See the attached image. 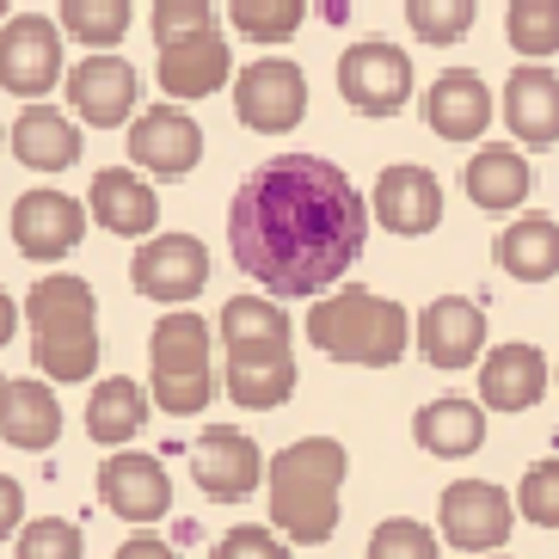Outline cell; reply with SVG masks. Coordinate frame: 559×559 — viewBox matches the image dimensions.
I'll return each instance as SVG.
<instances>
[{
	"label": "cell",
	"instance_id": "12",
	"mask_svg": "<svg viewBox=\"0 0 559 559\" xmlns=\"http://www.w3.org/2000/svg\"><path fill=\"white\" fill-rule=\"evenodd\" d=\"M191 474H198L203 498L240 504V498H252V486L264 479V455H259V443H252L247 430L210 425L198 437V449H191Z\"/></svg>",
	"mask_w": 559,
	"mask_h": 559
},
{
	"label": "cell",
	"instance_id": "22",
	"mask_svg": "<svg viewBox=\"0 0 559 559\" xmlns=\"http://www.w3.org/2000/svg\"><path fill=\"white\" fill-rule=\"evenodd\" d=\"M547 394V357L535 345H498L479 362V400L492 412H528Z\"/></svg>",
	"mask_w": 559,
	"mask_h": 559
},
{
	"label": "cell",
	"instance_id": "16",
	"mask_svg": "<svg viewBox=\"0 0 559 559\" xmlns=\"http://www.w3.org/2000/svg\"><path fill=\"white\" fill-rule=\"evenodd\" d=\"M99 498H105L111 516H123V523H154V516L173 510V479H166V467L154 455L123 449V455H111L99 467Z\"/></svg>",
	"mask_w": 559,
	"mask_h": 559
},
{
	"label": "cell",
	"instance_id": "30",
	"mask_svg": "<svg viewBox=\"0 0 559 559\" xmlns=\"http://www.w3.org/2000/svg\"><path fill=\"white\" fill-rule=\"evenodd\" d=\"M504 37H510V50L528 56V62L554 56L559 50V0H510Z\"/></svg>",
	"mask_w": 559,
	"mask_h": 559
},
{
	"label": "cell",
	"instance_id": "9",
	"mask_svg": "<svg viewBox=\"0 0 559 559\" xmlns=\"http://www.w3.org/2000/svg\"><path fill=\"white\" fill-rule=\"evenodd\" d=\"M234 111H240V123L259 130V135L296 130L301 111H308V74H301L296 62H283V56L252 62L247 74H234Z\"/></svg>",
	"mask_w": 559,
	"mask_h": 559
},
{
	"label": "cell",
	"instance_id": "11",
	"mask_svg": "<svg viewBox=\"0 0 559 559\" xmlns=\"http://www.w3.org/2000/svg\"><path fill=\"white\" fill-rule=\"evenodd\" d=\"M56 81H62V32L50 19L25 13L0 25V86L19 99H44Z\"/></svg>",
	"mask_w": 559,
	"mask_h": 559
},
{
	"label": "cell",
	"instance_id": "39",
	"mask_svg": "<svg viewBox=\"0 0 559 559\" xmlns=\"http://www.w3.org/2000/svg\"><path fill=\"white\" fill-rule=\"evenodd\" d=\"M19 516H25V498H19V486H13V479L0 474V542H7V535L19 528Z\"/></svg>",
	"mask_w": 559,
	"mask_h": 559
},
{
	"label": "cell",
	"instance_id": "8",
	"mask_svg": "<svg viewBox=\"0 0 559 559\" xmlns=\"http://www.w3.org/2000/svg\"><path fill=\"white\" fill-rule=\"evenodd\" d=\"M338 93H345L350 111L362 117H394L412 99V62L400 44H381V37H362L338 56Z\"/></svg>",
	"mask_w": 559,
	"mask_h": 559
},
{
	"label": "cell",
	"instance_id": "42",
	"mask_svg": "<svg viewBox=\"0 0 559 559\" xmlns=\"http://www.w3.org/2000/svg\"><path fill=\"white\" fill-rule=\"evenodd\" d=\"M7 7H13V0H0V13H7Z\"/></svg>",
	"mask_w": 559,
	"mask_h": 559
},
{
	"label": "cell",
	"instance_id": "17",
	"mask_svg": "<svg viewBox=\"0 0 559 559\" xmlns=\"http://www.w3.org/2000/svg\"><path fill=\"white\" fill-rule=\"evenodd\" d=\"M228 74H234V50L215 25L179 37V44H160V86L173 99H210V93H222Z\"/></svg>",
	"mask_w": 559,
	"mask_h": 559
},
{
	"label": "cell",
	"instance_id": "36",
	"mask_svg": "<svg viewBox=\"0 0 559 559\" xmlns=\"http://www.w3.org/2000/svg\"><path fill=\"white\" fill-rule=\"evenodd\" d=\"M81 528L62 523V516H37V523L19 528V559H81Z\"/></svg>",
	"mask_w": 559,
	"mask_h": 559
},
{
	"label": "cell",
	"instance_id": "14",
	"mask_svg": "<svg viewBox=\"0 0 559 559\" xmlns=\"http://www.w3.org/2000/svg\"><path fill=\"white\" fill-rule=\"evenodd\" d=\"M130 160L154 179H185L191 166L203 160V130L179 105H154L130 123Z\"/></svg>",
	"mask_w": 559,
	"mask_h": 559
},
{
	"label": "cell",
	"instance_id": "24",
	"mask_svg": "<svg viewBox=\"0 0 559 559\" xmlns=\"http://www.w3.org/2000/svg\"><path fill=\"white\" fill-rule=\"evenodd\" d=\"M93 222H105L111 234H154L160 222V203H154V185L123 173V166H105L99 179H93V198H86Z\"/></svg>",
	"mask_w": 559,
	"mask_h": 559
},
{
	"label": "cell",
	"instance_id": "32",
	"mask_svg": "<svg viewBox=\"0 0 559 559\" xmlns=\"http://www.w3.org/2000/svg\"><path fill=\"white\" fill-rule=\"evenodd\" d=\"M234 25L252 37V44H283V37L301 32L308 19V0H228Z\"/></svg>",
	"mask_w": 559,
	"mask_h": 559
},
{
	"label": "cell",
	"instance_id": "37",
	"mask_svg": "<svg viewBox=\"0 0 559 559\" xmlns=\"http://www.w3.org/2000/svg\"><path fill=\"white\" fill-rule=\"evenodd\" d=\"M203 25H215L210 0H154V44H179Z\"/></svg>",
	"mask_w": 559,
	"mask_h": 559
},
{
	"label": "cell",
	"instance_id": "38",
	"mask_svg": "<svg viewBox=\"0 0 559 559\" xmlns=\"http://www.w3.org/2000/svg\"><path fill=\"white\" fill-rule=\"evenodd\" d=\"M210 559H289V547L271 535V528H228L222 542H215V554Z\"/></svg>",
	"mask_w": 559,
	"mask_h": 559
},
{
	"label": "cell",
	"instance_id": "2",
	"mask_svg": "<svg viewBox=\"0 0 559 559\" xmlns=\"http://www.w3.org/2000/svg\"><path fill=\"white\" fill-rule=\"evenodd\" d=\"M222 350H228V400L247 412H271L296 394L289 357V313L264 296H234L222 308Z\"/></svg>",
	"mask_w": 559,
	"mask_h": 559
},
{
	"label": "cell",
	"instance_id": "23",
	"mask_svg": "<svg viewBox=\"0 0 559 559\" xmlns=\"http://www.w3.org/2000/svg\"><path fill=\"white\" fill-rule=\"evenodd\" d=\"M62 437V406L44 381H0V443L50 449Z\"/></svg>",
	"mask_w": 559,
	"mask_h": 559
},
{
	"label": "cell",
	"instance_id": "41",
	"mask_svg": "<svg viewBox=\"0 0 559 559\" xmlns=\"http://www.w3.org/2000/svg\"><path fill=\"white\" fill-rule=\"evenodd\" d=\"M13 332H19V308H13V296L0 289V345H13Z\"/></svg>",
	"mask_w": 559,
	"mask_h": 559
},
{
	"label": "cell",
	"instance_id": "15",
	"mask_svg": "<svg viewBox=\"0 0 559 559\" xmlns=\"http://www.w3.org/2000/svg\"><path fill=\"white\" fill-rule=\"evenodd\" d=\"M369 210H376V222L388 234L418 240V234H430L437 222H443V185H437L430 166H388V173L376 179Z\"/></svg>",
	"mask_w": 559,
	"mask_h": 559
},
{
	"label": "cell",
	"instance_id": "35",
	"mask_svg": "<svg viewBox=\"0 0 559 559\" xmlns=\"http://www.w3.org/2000/svg\"><path fill=\"white\" fill-rule=\"evenodd\" d=\"M369 559H437V535L412 516H388L369 535Z\"/></svg>",
	"mask_w": 559,
	"mask_h": 559
},
{
	"label": "cell",
	"instance_id": "25",
	"mask_svg": "<svg viewBox=\"0 0 559 559\" xmlns=\"http://www.w3.org/2000/svg\"><path fill=\"white\" fill-rule=\"evenodd\" d=\"M498 271H510L516 283H547L559 271V222L542 210L516 215L498 234Z\"/></svg>",
	"mask_w": 559,
	"mask_h": 559
},
{
	"label": "cell",
	"instance_id": "18",
	"mask_svg": "<svg viewBox=\"0 0 559 559\" xmlns=\"http://www.w3.org/2000/svg\"><path fill=\"white\" fill-rule=\"evenodd\" d=\"M418 350L430 369H467L486 350V313L461 296H437L418 313Z\"/></svg>",
	"mask_w": 559,
	"mask_h": 559
},
{
	"label": "cell",
	"instance_id": "26",
	"mask_svg": "<svg viewBox=\"0 0 559 559\" xmlns=\"http://www.w3.org/2000/svg\"><path fill=\"white\" fill-rule=\"evenodd\" d=\"M461 185H467V198H474L479 210L498 215V210H523L535 173H528V160L516 148H479L474 160H467V173H461Z\"/></svg>",
	"mask_w": 559,
	"mask_h": 559
},
{
	"label": "cell",
	"instance_id": "4",
	"mask_svg": "<svg viewBox=\"0 0 559 559\" xmlns=\"http://www.w3.org/2000/svg\"><path fill=\"white\" fill-rule=\"evenodd\" d=\"M25 320H32V357L50 381H86L99 369V301L81 277H37L25 296Z\"/></svg>",
	"mask_w": 559,
	"mask_h": 559
},
{
	"label": "cell",
	"instance_id": "7",
	"mask_svg": "<svg viewBox=\"0 0 559 559\" xmlns=\"http://www.w3.org/2000/svg\"><path fill=\"white\" fill-rule=\"evenodd\" d=\"M437 528L455 554H498L516 528V504L492 479H455L437 504Z\"/></svg>",
	"mask_w": 559,
	"mask_h": 559
},
{
	"label": "cell",
	"instance_id": "27",
	"mask_svg": "<svg viewBox=\"0 0 559 559\" xmlns=\"http://www.w3.org/2000/svg\"><path fill=\"white\" fill-rule=\"evenodd\" d=\"M13 154L32 166V173H62V166L81 160V130H74L62 111H50V105H32V111L13 123Z\"/></svg>",
	"mask_w": 559,
	"mask_h": 559
},
{
	"label": "cell",
	"instance_id": "29",
	"mask_svg": "<svg viewBox=\"0 0 559 559\" xmlns=\"http://www.w3.org/2000/svg\"><path fill=\"white\" fill-rule=\"evenodd\" d=\"M142 425H148V394L130 376H111L93 388V400H86V437L93 443L117 449V443H130Z\"/></svg>",
	"mask_w": 559,
	"mask_h": 559
},
{
	"label": "cell",
	"instance_id": "20",
	"mask_svg": "<svg viewBox=\"0 0 559 559\" xmlns=\"http://www.w3.org/2000/svg\"><path fill=\"white\" fill-rule=\"evenodd\" d=\"M68 99H74V111L86 117V123H99V130H111V123H123V117L135 111V68L123 62V56H86L74 74H68Z\"/></svg>",
	"mask_w": 559,
	"mask_h": 559
},
{
	"label": "cell",
	"instance_id": "1",
	"mask_svg": "<svg viewBox=\"0 0 559 559\" xmlns=\"http://www.w3.org/2000/svg\"><path fill=\"white\" fill-rule=\"evenodd\" d=\"M369 203L320 154H277L264 160L228 203V247L252 283L277 301L326 296L362 259Z\"/></svg>",
	"mask_w": 559,
	"mask_h": 559
},
{
	"label": "cell",
	"instance_id": "10",
	"mask_svg": "<svg viewBox=\"0 0 559 559\" xmlns=\"http://www.w3.org/2000/svg\"><path fill=\"white\" fill-rule=\"evenodd\" d=\"M130 283H135V296L179 308V301L203 296V283H210V252H203L198 234H154L148 247L135 252Z\"/></svg>",
	"mask_w": 559,
	"mask_h": 559
},
{
	"label": "cell",
	"instance_id": "3",
	"mask_svg": "<svg viewBox=\"0 0 559 559\" xmlns=\"http://www.w3.org/2000/svg\"><path fill=\"white\" fill-rule=\"evenodd\" d=\"M345 474H350V455L338 437H301L283 455H271V467H264V479H271V523L301 547L332 542Z\"/></svg>",
	"mask_w": 559,
	"mask_h": 559
},
{
	"label": "cell",
	"instance_id": "5",
	"mask_svg": "<svg viewBox=\"0 0 559 559\" xmlns=\"http://www.w3.org/2000/svg\"><path fill=\"white\" fill-rule=\"evenodd\" d=\"M406 308L376 289H332L308 313V345L332 362H357V369H394L406 357Z\"/></svg>",
	"mask_w": 559,
	"mask_h": 559
},
{
	"label": "cell",
	"instance_id": "19",
	"mask_svg": "<svg viewBox=\"0 0 559 559\" xmlns=\"http://www.w3.org/2000/svg\"><path fill=\"white\" fill-rule=\"evenodd\" d=\"M504 123L523 148H554L559 142V74H547L542 62L516 68L504 81Z\"/></svg>",
	"mask_w": 559,
	"mask_h": 559
},
{
	"label": "cell",
	"instance_id": "21",
	"mask_svg": "<svg viewBox=\"0 0 559 559\" xmlns=\"http://www.w3.org/2000/svg\"><path fill=\"white\" fill-rule=\"evenodd\" d=\"M425 123L443 135V142H474V135L492 123V86L479 81L474 68L437 74V86L425 93Z\"/></svg>",
	"mask_w": 559,
	"mask_h": 559
},
{
	"label": "cell",
	"instance_id": "44",
	"mask_svg": "<svg viewBox=\"0 0 559 559\" xmlns=\"http://www.w3.org/2000/svg\"><path fill=\"white\" fill-rule=\"evenodd\" d=\"M554 376H559V362H554Z\"/></svg>",
	"mask_w": 559,
	"mask_h": 559
},
{
	"label": "cell",
	"instance_id": "34",
	"mask_svg": "<svg viewBox=\"0 0 559 559\" xmlns=\"http://www.w3.org/2000/svg\"><path fill=\"white\" fill-rule=\"evenodd\" d=\"M516 510L535 528H559V461H535L516 486Z\"/></svg>",
	"mask_w": 559,
	"mask_h": 559
},
{
	"label": "cell",
	"instance_id": "33",
	"mask_svg": "<svg viewBox=\"0 0 559 559\" xmlns=\"http://www.w3.org/2000/svg\"><path fill=\"white\" fill-rule=\"evenodd\" d=\"M474 13H479V0H406V25L425 44H461L474 32Z\"/></svg>",
	"mask_w": 559,
	"mask_h": 559
},
{
	"label": "cell",
	"instance_id": "31",
	"mask_svg": "<svg viewBox=\"0 0 559 559\" xmlns=\"http://www.w3.org/2000/svg\"><path fill=\"white\" fill-rule=\"evenodd\" d=\"M62 25L93 50H111L130 32V0H62Z\"/></svg>",
	"mask_w": 559,
	"mask_h": 559
},
{
	"label": "cell",
	"instance_id": "43",
	"mask_svg": "<svg viewBox=\"0 0 559 559\" xmlns=\"http://www.w3.org/2000/svg\"><path fill=\"white\" fill-rule=\"evenodd\" d=\"M486 559H504V554H486Z\"/></svg>",
	"mask_w": 559,
	"mask_h": 559
},
{
	"label": "cell",
	"instance_id": "28",
	"mask_svg": "<svg viewBox=\"0 0 559 559\" xmlns=\"http://www.w3.org/2000/svg\"><path fill=\"white\" fill-rule=\"evenodd\" d=\"M412 437H418V449H430V455L461 461L486 443V418H479L474 400H430V406L412 418Z\"/></svg>",
	"mask_w": 559,
	"mask_h": 559
},
{
	"label": "cell",
	"instance_id": "40",
	"mask_svg": "<svg viewBox=\"0 0 559 559\" xmlns=\"http://www.w3.org/2000/svg\"><path fill=\"white\" fill-rule=\"evenodd\" d=\"M117 559H179V554H173V547H166L160 535H135V542L117 547Z\"/></svg>",
	"mask_w": 559,
	"mask_h": 559
},
{
	"label": "cell",
	"instance_id": "13",
	"mask_svg": "<svg viewBox=\"0 0 559 559\" xmlns=\"http://www.w3.org/2000/svg\"><path fill=\"white\" fill-rule=\"evenodd\" d=\"M86 234V210L68 191H25L13 203V247L37 264H56L81 247Z\"/></svg>",
	"mask_w": 559,
	"mask_h": 559
},
{
	"label": "cell",
	"instance_id": "6",
	"mask_svg": "<svg viewBox=\"0 0 559 559\" xmlns=\"http://www.w3.org/2000/svg\"><path fill=\"white\" fill-rule=\"evenodd\" d=\"M148 362H154V406L173 418L210 406L215 376H210V320L203 313H166L148 338Z\"/></svg>",
	"mask_w": 559,
	"mask_h": 559
}]
</instances>
